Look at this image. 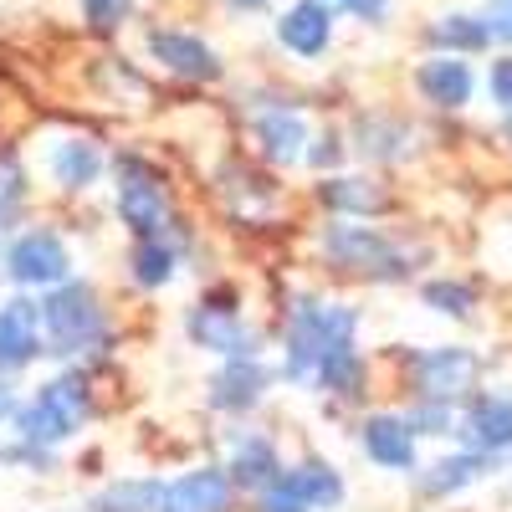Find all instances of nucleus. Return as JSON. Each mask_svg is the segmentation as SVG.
<instances>
[{"mask_svg":"<svg viewBox=\"0 0 512 512\" xmlns=\"http://www.w3.org/2000/svg\"><path fill=\"white\" fill-rule=\"evenodd\" d=\"M36 318H41V333H47V354H57V359H77L88 349H103V338H108L98 297L82 282H57L47 292V303L36 308Z\"/></svg>","mask_w":512,"mask_h":512,"instance_id":"f257e3e1","label":"nucleus"},{"mask_svg":"<svg viewBox=\"0 0 512 512\" xmlns=\"http://www.w3.org/2000/svg\"><path fill=\"white\" fill-rule=\"evenodd\" d=\"M354 338V313L349 308H328V303H297L292 308V328H287V374L308 379L313 364Z\"/></svg>","mask_w":512,"mask_h":512,"instance_id":"f03ea898","label":"nucleus"},{"mask_svg":"<svg viewBox=\"0 0 512 512\" xmlns=\"http://www.w3.org/2000/svg\"><path fill=\"white\" fill-rule=\"evenodd\" d=\"M149 57L169 72V77H185V82H216L221 77V57L205 36L185 31V26H149L144 36Z\"/></svg>","mask_w":512,"mask_h":512,"instance_id":"7ed1b4c3","label":"nucleus"},{"mask_svg":"<svg viewBox=\"0 0 512 512\" xmlns=\"http://www.w3.org/2000/svg\"><path fill=\"white\" fill-rule=\"evenodd\" d=\"M118 216L128 221L134 236H159L169 221V200L159 190V180L139 159H123V185H118Z\"/></svg>","mask_w":512,"mask_h":512,"instance_id":"20e7f679","label":"nucleus"},{"mask_svg":"<svg viewBox=\"0 0 512 512\" xmlns=\"http://www.w3.org/2000/svg\"><path fill=\"white\" fill-rule=\"evenodd\" d=\"M6 272H11L21 287H57V282H67L72 262H67L62 236H52V231H26V236L11 246V256H6Z\"/></svg>","mask_w":512,"mask_h":512,"instance_id":"39448f33","label":"nucleus"},{"mask_svg":"<svg viewBox=\"0 0 512 512\" xmlns=\"http://www.w3.org/2000/svg\"><path fill=\"white\" fill-rule=\"evenodd\" d=\"M277 41H282V52L292 57H323L328 52V41H333V11L323 6V0H292V6L277 16Z\"/></svg>","mask_w":512,"mask_h":512,"instance_id":"423d86ee","label":"nucleus"},{"mask_svg":"<svg viewBox=\"0 0 512 512\" xmlns=\"http://www.w3.org/2000/svg\"><path fill=\"white\" fill-rule=\"evenodd\" d=\"M328 256L333 262H344V267H359V272H379V277H395L400 272V256L390 251V241L364 231V226H333L323 236Z\"/></svg>","mask_w":512,"mask_h":512,"instance_id":"0eeeda50","label":"nucleus"},{"mask_svg":"<svg viewBox=\"0 0 512 512\" xmlns=\"http://www.w3.org/2000/svg\"><path fill=\"white\" fill-rule=\"evenodd\" d=\"M41 354V318H36V303L26 297H11L0 308V369H26L31 359Z\"/></svg>","mask_w":512,"mask_h":512,"instance_id":"6e6552de","label":"nucleus"},{"mask_svg":"<svg viewBox=\"0 0 512 512\" xmlns=\"http://www.w3.org/2000/svg\"><path fill=\"white\" fill-rule=\"evenodd\" d=\"M190 333H195V344H205V349H216V354H231V359H251L256 354V328H246L231 308H200L195 318H190Z\"/></svg>","mask_w":512,"mask_h":512,"instance_id":"1a4fd4ad","label":"nucleus"},{"mask_svg":"<svg viewBox=\"0 0 512 512\" xmlns=\"http://www.w3.org/2000/svg\"><path fill=\"white\" fill-rule=\"evenodd\" d=\"M164 512H231V477L221 472H185L164 487Z\"/></svg>","mask_w":512,"mask_h":512,"instance_id":"9d476101","label":"nucleus"},{"mask_svg":"<svg viewBox=\"0 0 512 512\" xmlns=\"http://www.w3.org/2000/svg\"><path fill=\"white\" fill-rule=\"evenodd\" d=\"M256 144H262L267 159L292 164L297 154H303V144H308V123H303V113L287 108V103L262 108V113H256Z\"/></svg>","mask_w":512,"mask_h":512,"instance_id":"9b49d317","label":"nucleus"},{"mask_svg":"<svg viewBox=\"0 0 512 512\" xmlns=\"http://www.w3.org/2000/svg\"><path fill=\"white\" fill-rule=\"evenodd\" d=\"M415 88L431 98L436 108H461L466 98H472V88H477V77H472V67H466L461 57H431L420 72H415Z\"/></svg>","mask_w":512,"mask_h":512,"instance_id":"f8f14e48","label":"nucleus"},{"mask_svg":"<svg viewBox=\"0 0 512 512\" xmlns=\"http://www.w3.org/2000/svg\"><path fill=\"white\" fill-rule=\"evenodd\" d=\"M415 374H420V390H425V395L446 400V395H461L466 384H472L477 359L466 354V349H436V354H425V359L415 364Z\"/></svg>","mask_w":512,"mask_h":512,"instance_id":"ddd939ff","label":"nucleus"},{"mask_svg":"<svg viewBox=\"0 0 512 512\" xmlns=\"http://www.w3.org/2000/svg\"><path fill=\"white\" fill-rule=\"evenodd\" d=\"M47 164H52V180L62 190H88L103 175V149L93 139H62Z\"/></svg>","mask_w":512,"mask_h":512,"instance_id":"4468645a","label":"nucleus"},{"mask_svg":"<svg viewBox=\"0 0 512 512\" xmlns=\"http://www.w3.org/2000/svg\"><path fill=\"white\" fill-rule=\"evenodd\" d=\"M262 390H267V369L256 364V354H251V359H231L221 369L216 395H210V400H216L221 410H246V405L262 400Z\"/></svg>","mask_w":512,"mask_h":512,"instance_id":"2eb2a0df","label":"nucleus"},{"mask_svg":"<svg viewBox=\"0 0 512 512\" xmlns=\"http://www.w3.org/2000/svg\"><path fill=\"white\" fill-rule=\"evenodd\" d=\"M364 451L379 461V466H410L415 461V431L390 415H374L364 425Z\"/></svg>","mask_w":512,"mask_h":512,"instance_id":"dca6fc26","label":"nucleus"},{"mask_svg":"<svg viewBox=\"0 0 512 512\" xmlns=\"http://www.w3.org/2000/svg\"><path fill=\"white\" fill-rule=\"evenodd\" d=\"M466 441H477L487 451L512 446V395H487L477 400V410L466 415Z\"/></svg>","mask_w":512,"mask_h":512,"instance_id":"f3484780","label":"nucleus"},{"mask_svg":"<svg viewBox=\"0 0 512 512\" xmlns=\"http://www.w3.org/2000/svg\"><path fill=\"white\" fill-rule=\"evenodd\" d=\"M297 502H308V507H333L338 497H344V482H338V472L333 466H323V461H303V466H292L287 477H277Z\"/></svg>","mask_w":512,"mask_h":512,"instance_id":"a211bd4d","label":"nucleus"},{"mask_svg":"<svg viewBox=\"0 0 512 512\" xmlns=\"http://www.w3.org/2000/svg\"><path fill=\"white\" fill-rule=\"evenodd\" d=\"M41 405L52 410V420L62 425V431L72 436L82 420H88V384H82L77 374H62V379H52V384H41V395H36Z\"/></svg>","mask_w":512,"mask_h":512,"instance_id":"6ab92c4d","label":"nucleus"},{"mask_svg":"<svg viewBox=\"0 0 512 512\" xmlns=\"http://www.w3.org/2000/svg\"><path fill=\"white\" fill-rule=\"evenodd\" d=\"M277 451L267 436H251V441H236V456H231V477L236 487H272L277 482Z\"/></svg>","mask_w":512,"mask_h":512,"instance_id":"aec40b11","label":"nucleus"},{"mask_svg":"<svg viewBox=\"0 0 512 512\" xmlns=\"http://www.w3.org/2000/svg\"><path fill=\"white\" fill-rule=\"evenodd\" d=\"M159 502H164V487L159 482H113V487H103L93 502H88V512H159Z\"/></svg>","mask_w":512,"mask_h":512,"instance_id":"412c9836","label":"nucleus"},{"mask_svg":"<svg viewBox=\"0 0 512 512\" xmlns=\"http://www.w3.org/2000/svg\"><path fill=\"white\" fill-rule=\"evenodd\" d=\"M431 41L436 47H446V52H482L487 41H492V26H487V16H441L436 26H431Z\"/></svg>","mask_w":512,"mask_h":512,"instance_id":"4be33fe9","label":"nucleus"},{"mask_svg":"<svg viewBox=\"0 0 512 512\" xmlns=\"http://www.w3.org/2000/svg\"><path fill=\"white\" fill-rule=\"evenodd\" d=\"M175 246H169L164 236H139V251H134V277L144 287H164L169 277H175Z\"/></svg>","mask_w":512,"mask_h":512,"instance_id":"5701e85b","label":"nucleus"},{"mask_svg":"<svg viewBox=\"0 0 512 512\" xmlns=\"http://www.w3.org/2000/svg\"><path fill=\"white\" fill-rule=\"evenodd\" d=\"M323 200H328L333 210H379V205H384V195H379L369 180H328V185H323Z\"/></svg>","mask_w":512,"mask_h":512,"instance_id":"b1692460","label":"nucleus"},{"mask_svg":"<svg viewBox=\"0 0 512 512\" xmlns=\"http://www.w3.org/2000/svg\"><path fill=\"white\" fill-rule=\"evenodd\" d=\"M77 11L93 31H118L128 16H134V0H77Z\"/></svg>","mask_w":512,"mask_h":512,"instance_id":"393cba45","label":"nucleus"},{"mask_svg":"<svg viewBox=\"0 0 512 512\" xmlns=\"http://www.w3.org/2000/svg\"><path fill=\"white\" fill-rule=\"evenodd\" d=\"M477 456H456V461H441L436 466V477H425V492H451V487H466L477 477Z\"/></svg>","mask_w":512,"mask_h":512,"instance_id":"a878e982","label":"nucleus"},{"mask_svg":"<svg viewBox=\"0 0 512 512\" xmlns=\"http://www.w3.org/2000/svg\"><path fill=\"white\" fill-rule=\"evenodd\" d=\"M323 6L333 16H354V21H369V26L390 16V0H323Z\"/></svg>","mask_w":512,"mask_h":512,"instance_id":"bb28decb","label":"nucleus"},{"mask_svg":"<svg viewBox=\"0 0 512 512\" xmlns=\"http://www.w3.org/2000/svg\"><path fill=\"white\" fill-rule=\"evenodd\" d=\"M425 303H436L441 313H466V308H472V292L456 287V282H431V287H425Z\"/></svg>","mask_w":512,"mask_h":512,"instance_id":"cd10ccee","label":"nucleus"},{"mask_svg":"<svg viewBox=\"0 0 512 512\" xmlns=\"http://www.w3.org/2000/svg\"><path fill=\"white\" fill-rule=\"evenodd\" d=\"M262 512H308V502H297V497H292L282 482H272V492H267Z\"/></svg>","mask_w":512,"mask_h":512,"instance_id":"c85d7f7f","label":"nucleus"},{"mask_svg":"<svg viewBox=\"0 0 512 512\" xmlns=\"http://www.w3.org/2000/svg\"><path fill=\"white\" fill-rule=\"evenodd\" d=\"M492 93H497L502 108H512V62H497L492 67Z\"/></svg>","mask_w":512,"mask_h":512,"instance_id":"c756f323","label":"nucleus"},{"mask_svg":"<svg viewBox=\"0 0 512 512\" xmlns=\"http://www.w3.org/2000/svg\"><path fill=\"white\" fill-rule=\"evenodd\" d=\"M487 26H492V36H512V0H507L502 11H492V16H487Z\"/></svg>","mask_w":512,"mask_h":512,"instance_id":"7c9ffc66","label":"nucleus"},{"mask_svg":"<svg viewBox=\"0 0 512 512\" xmlns=\"http://www.w3.org/2000/svg\"><path fill=\"white\" fill-rule=\"evenodd\" d=\"M236 16H256V11H272V0H226Z\"/></svg>","mask_w":512,"mask_h":512,"instance_id":"2f4dec72","label":"nucleus"},{"mask_svg":"<svg viewBox=\"0 0 512 512\" xmlns=\"http://www.w3.org/2000/svg\"><path fill=\"white\" fill-rule=\"evenodd\" d=\"M11 410V390H6V384H0V415H6Z\"/></svg>","mask_w":512,"mask_h":512,"instance_id":"473e14b6","label":"nucleus"}]
</instances>
